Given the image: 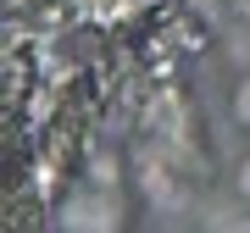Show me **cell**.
I'll return each mask as SVG.
<instances>
[{"instance_id":"6da1fadb","label":"cell","mask_w":250,"mask_h":233,"mask_svg":"<svg viewBox=\"0 0 250 233\" xmlns=\"http://www.w3.org/2000/svg\"><path fill=\"white\" fill-rule=\"evenodd\" d=\"M233 116H239V122L250 128V78L239 83V95H233Z\"/></svg>"},{"instance_id":"7a4b0ae2","label":"cell","mask_w":250,"mask_h":233,"mask_svg":"<svg viewBox=\"0 0 250 233\" xmlns=\"http://www.w3.org/2000/svg\"><path fill=\"white\" fill-rule=\"evenodd\" d=\"M233 183H239V194L250 200V155H245V167H239V178H233Z\"/></svg>"}]
</instances>
